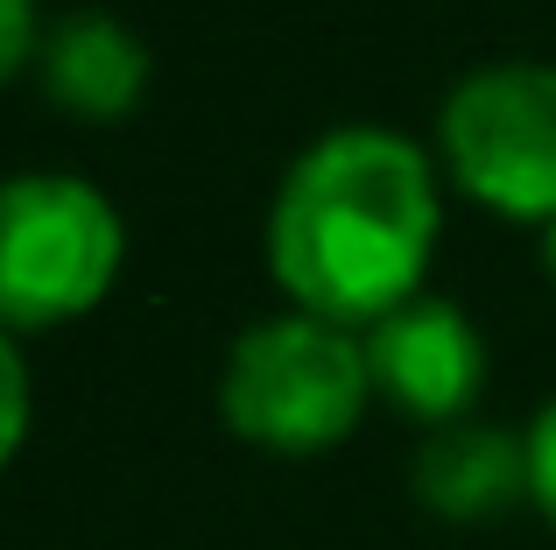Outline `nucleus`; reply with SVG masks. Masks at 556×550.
<instances>
[{
  "label": "nucleus",
  "instance_id": "nucleus-11",
  "mask_svg": "<svg viewBox=\"0 0 556 550\" xmlns=\"http://www.w3.org/2000/svg\"><path fill=\"white\" fill-rule=\"evenodd\" d=\"M543 268H549V289H556V226H543Z\"/></svg>",
  "mask_w": 556,
  "mask_h": 550
},
{
  "label": "nucleus",
  "instance_id": "nucleus-4",
  "mask_svg": "<svg viewBox=\"0 0 556 550\" xmlns=\"http://www.w3.org/2000/svg\"><path fill=\"white\" fill-rule=\"evenodd\" d=\"M437 155L465 198L501 220L556 226V64H479L437 107Z\"/></svg>",
  "mask_w": 556,
  "mask_h": 550
},
{
  "label": "nucleus",
  "instance_id": "nucleus-7",
  "mask_svg": "<svg viewBox=\"0 0 556 550\" xmlns=\"http://www.w3.org/2000/svg\"><path fill=\"white\" fill-rule=\"evenodd\" d=\"M416 495L444 523H493L501 509L529 501V445L501 424H444L416 452Z\"/></svg>",
  "mask_w": 556,
  "mask_h": 550
},
{
  "label": "nucleus",
  "instance_id": "nucleus-5",
  "mask_svg": "<svg viewBox=\"0 0 556 550\" xmlns=\"http://www.w3.org/2000/svg\"><path fill=\"white\" fill-rule=\"evenodd\" d=\"M367 374L388 410L444 430L465 424L486 388V339L451 297H416L367 325Z\"/></svg>",
  "mask_w": 556,
  "mask_h": 550
},
{
  "label": "nucleus",
  "instance_id": "nucleus-8",
  "mask_svg": "<svg viewBox=\"0 0 556 550\" xmlns=\"http://www.w3.org/2000/svg\"><path fill=\"white\" fill-rule=\"evenodd\" d=\"M28 410H36L28 367H22V353H14V332H0V473L14 466V452H22V438H28Z\"/></svg>",
  "mask_w": 556,
  "mask_h": 550
},
{
  "label": "nucleus",
  "instance_id": "nucleus-2",
  "mask_svg": "<svg viewBox=\"0 0 556 550\" xmlns=\"http://www.w3.org/2000/svg\"><path fill=\"white\" fill-rule=\"evenodd\" d=\"M374 402L367 339L311 311L261 317L232 339L218 374V416L240 445L275 459H317L359 430Z\"/></svg>",
  "mask_w": 556,
  "mask_h": 550
},
{
  "label": "nucleus",
  "instance_id": "nucleus-1",
  "mask_svg": "<svg viewBox=\"0 0 556 550\" xmlns=\"http://www.w3.org/2000/svg\"><path fill=\"white\" fill-rule=\"evenodd\" d=\"M444 198L437 163L388 127H331L282 170L268 205V275L289 311L380 325L422 297Z\"/></svg>",
  "mask_w": 556,
  "mask_h": 550
},
{
  "label": "nucleus",
  "instance_id": "nucleus-9",
  "mask_svg": "<svg viewBox=\"0 0 556 550\" xmlns=\"http://www.w3.org/2000/svg\"><path fill=\"white\" fill-rule=\"evenodd\" d=\"M521 445H529V501L543 509V523L556 529V396L535 410V424L521 430Z\"/></svg>",
  "mask_w": 556,
  "mask_h": 550
},
{
  "label": "nucleus",
  "instance_id": "nucleus-3",
  "mask_svg": "<svg viewBox=\"0 0 556 550\" xmlns=\"http://www.w3.org/2000/svg\"><path fill=\"white\" fill-rule=\"evenodd\" d=\"M127 262V226L99 184L22 170L0 184V332H50L99 311Z\"/></svg>",
  "mask_w": 556,
  "mask_h": 550
},
{
  "label": "nucleus",
  "instance_id": "nucleus-10",
  "mask_svg": "<svg viewBox=\"0 0 556 550\" xmlns=\"http://www.w3.org/2000/svg\"><path fill=\"white\" fill-rule=\"evenodd\" d=\"M36 50H42V14H36V0H0V85L22 78V71L36 64Z\"/></svg>",
  "mask_w": 556,
  "mask_h": 550
},
{
  "label": "nucleus",
  "instance_id": "nucleus-6",
  "mask_svg": "<svg viewBox=\"0 0 556 550\" xmlns=\"http://www.w3.org/2000/svg\"><path fill=\"white\" fill-rule=\"evenodd\" d=\"M36 78L50 107L78 113V121H121L149 92V42L106 8H78L56 28H42Z\"/></svg>",
  "mask_w": 556,
  "mask_h": 550
}]
</instances>
